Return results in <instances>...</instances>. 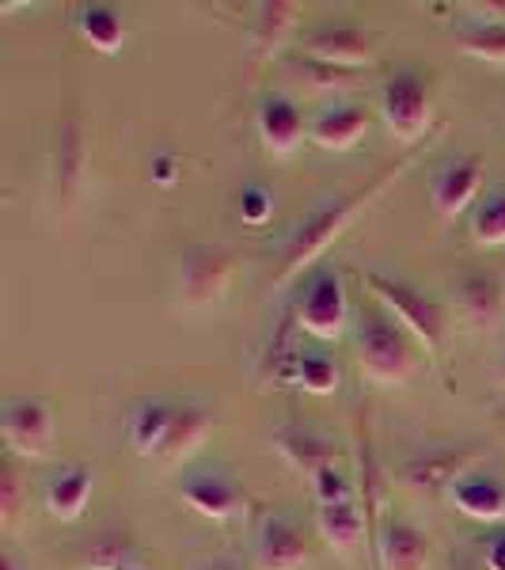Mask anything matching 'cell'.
<instances>
[{
  "mask_svg": "<svg viewBox=\"0 0 505 570\" xmlns=\"http://www.w3.org/2000/svg\"><path fill=\"white\" fill-rule=\"evenodd\" d=\"M354 354L362 373L376 384H407L415 376V351L410 335L380 305L362 308L354 331Z\"/></svg>",
  "mask_w": 505,
  "mask_h": 570,
  "instance_id": "cell-1",
  "label": "cell"
},
{
  "mask_svg": "<svg viewBox=\"0 0 505 570\" xmlns=\"http://www.w3.org/2000/svg\"><path fill=\"white\" fill-rule=\"evenodd\" d=\"M365 285H369L376 305L388 312V316L396 320V324L407 331L410 338H418L429 354L440 351V343H445V331H448V320H445V308H440L426 289L407 285L399 278H388V274H380V271L365 274Z\"/></svg>",
  "mask_w": 505,
  "mask_h": 570,
  "instance_id": "cell-2",
  "label": "cell"
},
{
  "mask_svg": "<svg viewBox=\"0 0 505 570\" xmlns=\"http://www.w3.org/2000/svg\"><path fill=\"white\" fill-rule=\"evenodd\" d=\"M0 434H4V445L12 449L16 456L46 461V456L53 453L58 422H53V411L46 400L16 395V400H8L4 411H0Z\"/></svg>",
  "mask_w": 505,
  "mask_h": 570,
  "instance_id": "cell-3",
  "label": "cell"
},
{
  "mask_svg": "<svg viewBox=\"0 0 505 570\" xmlns=\"http://www.w3.org/2000/svg\"><path fill=\"white\" fill-rule=\"evenodd\" d=\"M297 324L308 331L311 338H338L350 327V301H346V285L338 271H319L316 278L305 285L297 305Z\"/></svg>",
  "mask_w": 505,
  "mask_h": 570,
  "instance_id": "cell-4",
  "label": "cell"
},
{
  "mask_svg": "<svg viewBox=\"0 0 505 570\" xmlns=\"http://www.w3.org/2000/svg\"><path fill=\"white\" fill-rule=\"evenodd\" d=\"M380 118L399 141H418L434 122V104H429V88L418 72H396L388 85L380 88Z\"/></svg>",
  "mask_w": 505,
  "mask_h": 570,
  "instance_id": "cell-5",
  "label": "cell"
},
{
  "mask_svg": "<svg viewBox=\"0 0 505 570\" xmlns=\"http://www.w3.org/2000/svg\"><path fill=\"white\" fill-rule=\"evenodd\" d=\"M483 190V160L472 153H453L429 171V206L440 220L461 217Z\"/></svg>",
  "mask_w": 505,
  "mask_h": 570,
  "instance_id": "cell-6",
  "label": "cell"
},
{
  "mask_svg": "<svg viewBox=\"0 0 505 570\" xmlns=\"http://www.w3.org/2000/svg\"><path fill=\"white\" fill-rule=\"evenodd\" d=\"M179 499L209 521H232L244 510V491L225 468H187L176 480Z\"/></svg>",
  "mask_w": 505,
  "mask_h": 570,
  "instance_id": "cell-7",
  "label": "cell"
},
{
  "mask_svg": "<svg viewBox=\"0 0 505 570\" xmlns=\"http://www.w3.org/2000/svg\"><path fill=\"white\" fill-rule=\"evenodd\" d=\"M228 278H232V255L225 247H190L179 263V293H182V305L201 308V305H214L220 293L228 289Z\"/></svg>",
  "mask_w": 505,
  "mask_h": 570,
  "instance_id": "cell-8",
  "label": "cell"
},
{
  "mask_svg": "<svg viewBox=\"0 0 505 570\" xmlns=\"http://www.w3.org/2000/svg\"><path fill=\"white\" fill-rule=\"evenodd\" d=\"M308 559L305 532L289 518H263L251 537V563L255 570H300Z\"/></svg>",
  "mask_w": 505,
  "mask_h": 570,
  "instance_id": "cell-9",
  "label": "cell"
},
{
  "mask_svg": "<svg viewBox=\"0 0 505 570\" xmlns=\"http://www.w3.org/2000/svg\"><path fill=\"white\" fill-rule=\"evenodd\" d=\"M369 130V107L357 104V99H335L324 110H316L308 122V137L319 149H335L346 153Z\"/></svg>",
  "mask_w": 505,
  "mask_h": 570,
  "instance_id": "cell-10",
  "label": "cell"
},
{
  "mask_svg": "<svg viewBox=\"0 0 505 570\" xmlns=\"http://www.w3.org/2000/svg\"><path fill=\"white\" fill-rule=\"evenodd\" d=\"M255 130H259L266 153L289 156V153H297L300 141H305L308 122L289 96H278V91H274V96L259 99V110H255Z\"/></svg>",
  "mask_w": 505,
  "mask_h": 570,
  "instance_id": "cell-11",
  "label": "cell"
},
{
  "mask_svg": "<svg viewBox=\"0 0 505 570\" xmlns=\"http://www.w3.org/2000/svg\"><path fill=\"white\" fill-rule=\"evenodd\" d=\"M308 58H316L319 66L327 69H362V66H373V46L365 39L357 27H346V23H327V27H316L305 42Z\"/></svg>",
  "mask_w": 505,
  "mask_h": 570,
  "instance_id": "cell-12",
  "label": "cell"
},
{
  "mask_svg": "<svg viewBox=\"0 0 505 570\" xmlns=\"http://www.w3.org/2000/svg\"><path fill=\"white\" fill-rule=\"evenodd\" d=\"M448 502L461 513H467L472 521H483V525L505 521V483H498L494 475H483V472L453 475V480H448Z\"/></svg>",
  "mask_w": 505,
  "mask_h": 570,
  "instance_id": "cell-13",
  "label": "cell"
},
{
  "mask_svg": "<svg viewBox=\"0 0 505 570\" xmlns=\"http://www.w3.org/2000/svg\"><path fill=\"white\" fill-rule=\"evenodd\" d=\"M456 308L472 327H498L505 316V285L494 274H464L456 282Z\"/></svg>",
  "mask_w": 505,
  "mask_h": 570,
  "instance_id": "cell-14",
  "label": "cell"
},
{
  "mask_svg": "<svg viewBox=\"0 0 505 570\" xmlns=\"http://www.w3.org/2000/svg\"><path fill=\"white\" fill-rule=\"evenodd\" d=\"M376 559L380 570H426L429 567V540L426 532L407 521H388L376 532Z\"/></svg>",
  "mask_w": 505,
  "mask_h": 570,
  "instance_id": "cell-15",
  "label": "cell"
},
{
  "mask_svg": "<svg viewBox=\"0 0 505 570\" xmlns=\"http://www.w3.org/2000/svg\"><path fill=\"white\" fill-rule=\"evenodd\" d=\"M176 411H179V403H171V400H145L130 411L126 434H130V449L137 456H156V461H160V449L171 434Z\"/></svg>",
  "mask_w": 505,
  "mask_h": 570,
  "instance_id": "cell-16",
  "label": "cell"
},
{
  "mask_svg": "<svg viewBox=\"0 0 505 570\" xmlns=\"http://www.w3.org/2000/svg\"><path fill=\"white\" fill-rule=\"evenodd\" d=\"M85 176V137H80V122L72 118L53 137V160H50V195L58 202H72Z\"/></svg>",
  "mask_w": 505,
  "mask_h": 570,
  "instance_id": "cell-17",
  "label": "cell"
},
{
  "mask_svg": "<svg viewBox=\"0 0 505 570\" xmlns=\"http://www.w3.org/2000/svg\"><path fill=\"white\" fill-rule=\"evenodd\" d=\"M91 487H96V475H91L88 464H66L58 475H50L46 483V510L58 521H77L80 513L88 510Z\"/></svg>",
  "mask_w": 505,
  "mask_h": 570,
  "instance_id": "cell-18",
  "label": "cell"
},
{
  "mask_svg": "<svg viewBox=\"0 0 505 570\" xmlns=\"http://www.w3.org/2000/svg\"><path fill=\"white\" fill-rule=\"evenodd\" d=\"M72 27L96 53H118L126 46V20L115 4H80Z\"/></svg>",
  "mask_w": 505,
  "mask_h": 570,
  "instance_id": "cell-19",
  "label": "cell"
},
{
  "mask_svg": "<svg viewBox=\"0 0 505 570\" xmlns=\"http://www.w3.org/2000/svg\"><path fill=\"white\" fill-rule=\"evenodd\" d=\"M214 430V415H209L201 403H179L176 422H171V434L160 449L164 464H182L190 453L206 441V434Z\"/></svg>",
  "mask_w": 505,
  "mask_h": 570,
  "instance_id": "cell-20",
  "label": "cell"
},
{
  "mask_svg": "<svg viewBox=\"0 0 505 570\" xmlns=\"http://www.w3.org/2000/svg\"><path fill=\"white\" fill-rule=\"evenodd\" d=\"M316 529L335 551H350L362 540L365 521L357 502H330V505H316Z\"/></svg>",
  "mask_w": 505,
  "mask_h": 570,
  "instance_id": "cell-21",
  "label": "cell"
},
{
  "mask_svg": "<svg viewBox=\"0 0 505 570\" xmlns=\"http://www.w3.org/2000/svg\"><path fill=\"white\" fill-rule=\"evenodd\" d=\"M297 8L293 4H259L251 27V58H274L286 46L293 23H297Z\"/></svg>",
  "mask_w": 505,
  "mask_h": 570,
  "instance_id": "cell-22",
  "label": "cell"
},
{
  "mask_svg": "<svg viewBox=\"0 0 505 570\" xmlns=\"http://www.w3.org/2000/svg\"><path fill=\"white\" fill-rule=\"evenodd\" d=\"M456 42L464 53L483 61H505V23L486 20V16H472V20L456 23Z\"/></svg>",
  "mask_w": 505,
  "mask_h": 570,
  "instance_id": "cell-23",
  "label": "cell"
},
{
  "mask_svg": "<svg viewBox=\"0 0 505 570\" xmlns=\"http://www.w3.org/2000/svg\"><path fill=\"white\" fill-rule=\"evenodd\" d=\"M278 449L289 456V464L305 468L308 475L319 472L324 464H330V445L305 426H281L278 430Z\"/></svg>",
  "mask_w": 505,
  "mask_h": 570,
  "instance_id": "cell-24",
  "label": "cell"
},
{
  "mask_svg": "<svg viewBox=\"0 0 505 570\" xmlns=\"http://www.w3.org/2000/svg\"><path fill=\"white\" fill-rule=\"evenodd\" d=\"M472 240L479 247H502L505 244V187L486 190V195L475 202Z\"/></svg>",
  "mask_w": 505,
  "mask_h": 570,
  "instance_id": "cell-25",
  "label": "cell"
},
{
  "mask_svg": "<svg viewBox=\"0 0 505 570\" xmlns=\"http://www.w3.org/2000/svg\"><path fill=\"white\" fill-rule=\"evenodd\" d=\"M293 381L311 395H330L338 389V365L330 362L327 354L305 351V354H297V362H293Z\"/></svg>",
  "mask_w": 505,
  "mask_h": 570,
  "instance_id": "cell-26",
  "label": "cell"
},
{
  "mask_svg": "<svg viewBox=\"0 0 505 570\" xmlns=\"http://www.w3.org/2000/svg\"><path fill=\"white\" fill-rule=\"evenodd\" d=\"M311 494H316V505L354 502V483H350V475H346L343 468L330 461V464L319 468V472H311Z\"/></svg>",
  "mask_w": 505,
  "mask_h": 570,
  "instance_id": "cell-27",
  "label": "cell"
},
{
  "mask_svg": "<svg viewBox=\"0 0 505 570\" xmlns=\"http://www.w3.org/2000/svg\"><path fill=\"white\" fill-rule=\"evenodd\" d=\"M236 214H240L247 225H266L274 214V198L263 183H244L240 195H236Z\"/></svg>",
  "mask_w": 505,
  "mask_h": 570,
  "instance_id": "cell-28",
  "label": "cell"
},
{
  "mask_svg": "<svg viewBox=\"0 0 505 570\" xmlns=\"http://www.w3.org/2000/svg\"><path fill=\"white\" fill-rule=\"evenodd\" d=\"M149 176L152 183H160V187H171V183L179 179V160L171 153H156L149 160Z\"/></svg>",
  "mask_w": 505,
  "mask_h": 570,
  "instance_id": "cell-29",
  "label": "cell"
},
{
  "mask_svg": "<svg viewBox=\"0 0 505 570\" xmlns=\"http://www.w3.org/2000/svg\"><path fill=\"white\" fill-rule=\"evenodd\" d=\"M486 570H505V529L491 532L486 540Z\"/></svg>",
  "mask_w": 505,
  "mask_h": 570,
  "instance_id": "cell-30",
  "label": "cell"
},
{
  "mask_svg": "<svg viewBox=\"0 0 505 570\" xmlns=\"http://www.w3.org/2000/svg\"><path fill=\"white\" fill-rule=\"evenodd\" d=\"M20 499V483H16V468H4V521L16 518V502Z\"/></svg>",
  "mask_w": 505,
  "mask_h": 570,
  "instance_id": "cell-31",
  "label": "cell"
},
{
  "mask_svg": "<svg viewBox=\"0 0 505 570\" xmlns=\"http://www.w3.org/2000/svg\"><path fill=\"white\" fill-rule=\"evenodd\" d=\"M107 570H145L137 559H115V563H103Z\"/></svg>",
  "mask_w": 505,
  "mask_h": 570,
  "instance_id": "cell-32",
  "label": "cell"
},
{
  "mask_svg": "<svg viewBox=\"0 0 505 570\" xmlns=\"http://www.w3.org/2000/svg\"><path fill=\"white\" fill-rule=\"evenodd\" d=\"M4 570H20V563H16L12 556H4Z\"/></svg>",
  "mask_w": 505,
  "mask_h": 570,
  "instance_id": "cell-33",
  "label": "cell"
},
{
  "mask_svg": "<svg viewBox=\"0 0 505 570\" xmlns=\"http://www.w3.org/2000/svg\"><path fill=\"white\" fill-rule=\"evenodd\" d=\"M498 376H502V381H505V357H502V362H498Z\"/></svg>",
  "mask_w": 505,
  "mask_h": 570,
  "instance_id": "cell-34",
  "label": "cell"
}]
</instances>
